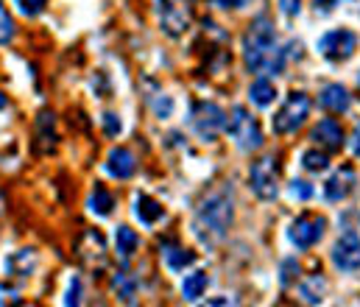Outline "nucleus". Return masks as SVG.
<instances>
[{"label":"nucleus","mask_w":360,"mask_h":307,"mask_svg":"<svg viewBox=\"0 0 360 307\" xmlns=\"http://www.w3.org/2000/svg\"><path fill=\"white\" fill-rule=\"evenodd\" d=\"M232 218H235V204H232V193L229 188H221L215 193H210L201 207L195 209V218H193V232L198 240L204 243H218L221 237H226L229 226H232Z\"/></svg>","instance_id":"nucleus-1"},{"label":"nucleus","mask_w":360,"mask_h":307,"mask_svg":"<svg viewBox=\"0 0 360 307\" xmlns=\"http://www.w3.org/2000/svg\"><path fill=\"white\" fill-rule=\"evenodd\" d=\"M274 53H276V37H274V22L271 17L260 14L249 28H246V37H243V56H246V67L260 73V70H269L271 62H274Z\"/></svg>","instance_id":"nucleus-2"},{"label":"nucleus","mask_w":360,"mask_h":307,"mask_svg":"<svg viewBox=\"0 0 360 307\" xmlns=\"http://www.w3.org/2000/svg\"><path fill=\"white\" fill-rule=\"evenodd\" d=\"M226 131L232 134V140H235V145L240 148V151H257L260 145H263V129H260V123H257V117L246 109V106H235L232 109V117H229V123H226Z\"/></svg>","instance_id":"nucleus-3"},{"label":"nucleus","mask_w":360,"mask_h":307,"mask_svg":"<svg viewBox=\"0 0 360 307\" xmlns=\"http://www.w3.org/2000/svg\"><path fill=\"white\" fill-rule=\"evenodd\" d=\"M226 123H229L226 112L212 101L195 103L193 112H190V126H193V131H195L204 143H215V140L226 131Z\"/></svg>","instance_id":"nucleus-4"},{"label":"nucleus","mask_w":360,"mask_h":307,"mask_svg":"<svg viewBox=\"0 0 360 307\" xmlns=\"http://www.w3.org/2000/svg\"><path fill=\"white\" fill-rule=\"evenodd\" d=\"M249 185H252V190L260 202H274L276 199V193H279V162H276L274 154H266L257 162H252Z\"/></svg>","instance_id":"nucleus-5"},{"label":"nucleus","mask_w":360,"mask_h":307,"mask_svg":"<svg viewBox=\"0 0 360 307\" xmlns=\"http://www.w3.org/2000/svg\"><path fill=\"white\" fill-rule=\"evenodd\" d=\"M310 98L304 96V93H290L285 103L276 109V115H274V131L276 134H293V131H299L302 126H304V120H307V115H310Z\"/></svg>","instance_id":"nucleus-6"},{"label":"nucleus","mask_w":360,"mask_h":307,"mask_svg":"<svg viewBox=\"0 0 360 307\" xmlns=\"http://www.w3.org/2000/svg\"><path fill=\"white\" fill-rule=\"evenodd\" d=\"M358 51V34L352 28H333L319 39V53L330 62H347Z\"/></svg>","instance_id":"nucleus-7"},{"label":"nucleus","mask_w":360,"mask_h":307,"mask_svg":"<svg viewBox=\"0 0 360 307\" xmlns=\"http://www.w3.org/2000/svg\"><path fill=\"white\" fill-rule=\"evenodd\" d=\"M327 232V218L324 215H316V212H304L299 215L290 226H288V240L296 246V249H313Z\"/></svg>","instance_id":"nucleus-8"},{"label":"nucleus","mask_w":360,"mask_h":307,"mask_svg":"<svg viewBox=\"0 0 360 307\" xmlns=\"http://www.w3.org/2000/svg\"><path fill=\"white\" fill-rule=\"evenodd\" d=\"M157 20L165 37L179 39L190 25V6L187 0H157Z\"/></svg>","instance_id":"nucleus-9"},{"label":"nucleus","mask_w":360,"mask_h":307,"mask_svg":"<svg viewBox=\"0 0 360 307\" xmlns=\"http://www.w3.org/2000/svg\"><path fill=\"white\" fill-rule=\"evenodd\" d=\"M333 263L341 271H358L360 268V237L355 232H344L333 246Z\"/></svg>","instance_id":"nucleus-10"},{"label":"nucleus","mask_w":360,"mask_h":307,"mask_svg":"<svg viewBox=\"0 0 360 307\" xmlns=\"http://www.w3.org/2000/svg\"><path fill=\"white\" fill-rule=\"evenodd\" d=\"M352 190H355V171L352 168H338L324 185V199L335 204V202H344Z\"/></svg>","instance_id":"nucleus-11"},{"label":"nucleus","mask_w":360,"mask_h":307,"mask_svg":"<svg viewBox=\"0 0 360 307\" xmlns=\"http://www.w3.org/2000/svg\"><path fill=\"white\" fill-rule=\"evenodd\" d=\"M137 171V159L129 148H112L106 154V174L115 179H131Z\"/></svg>","instance_id":"nucleus-12"},{"label":"nucleus","mask_w":360,"mask_h":307,"mask_svg":"<svg viewBox=\"0 0 360 307\" xmlns=\"http://www.w3.org/2000/svg\"><path fill=\"white\" fill-rule=\"evenodd\" d=\"M310 137H313L319 145H324L327 151H338V148L344 145V129H341V126H338V120H333V117L319 120Z\"/></svg>","instance_id":"nucleus-13"},{"label":"nucleus","mask_w":360,"mask_h":307,"mask_svg":"<svg viewBox=\"0 0 360 307\" xmlns=\"http://www.w3.org/2000/svg\"><path fill=\"white\" fill-rule=\"evenodd\" d=\"M319 103H321L327 112L344 115V112L352 106V98H349L347 87H341V84H327V87L321 90V96H319Z\"/></svg>","instance_id":"nucleus-14"},{"label":"nucleus","mask_w":360,"mask_h":307,"mask_svg":"<svg viewBox=\"0 0 360 307\" xmlns=\"http://www.w3.org/2000/svg\"><path fill=\"white\" fill-rule=\"evenodd\" d=\"M134 215L140 218V223L154 226L157 221H162V218H165V209H162V204H160L157 199H151V196L140 193V196H134Z\"/></svg>","instance_id":"nucleus-15"},{"label":"nucleus","mask_w":360,"mask_h":307,"mask_svg":"<svg viewBox=\"0 0 360 307\" xmlns=\"http://www.w3.org/2000/svg\"><path fill=\"white\" fill-rule=\"evenodd\" d=\"M207 285H210L207 271H193V274H187V277L181 280V296H184L187 302H198V299L204 296Z\"/></svg>","instance_id":"nucleus-16"},{"label":"nucleus","mask_w":360,"mask_h":307,"mask_svg":"<svg viewBox=\"0 0 360 307\" xmlns=\"http://www.w3.org/2000/svg\"><path fill=\"white\" fill-rule=\"evenodd\" d=\"M87 207H90V212H95V215H101V218H106L112 209H115V196L109 193V188L106 185H95L90 193V199H87Z\"/></svg>","instance_id":"nucleus-17"},{"label":"nucleus","mask_w":360,"mask_h":307,"mask_svg":"<svg viewBox=\"0 0 360 307\" xmlns=\"http://www.w3.org/2000/svg\"><path fill=\"white\" fill-rule=\"evenodd\" d=\"M6 266H8V274L11 277H28L34 271V266H37V257H34L31 249H20L17 254H11L6 260Z\"/></svg>","instance_id":"nucleus-18"},{"label":"nucleus","mask_w":360,"mask_h":307,"mask_svg":"<svg viewBox=\"0 0 360 307\" xmlns=\"http://www.w3.org/2000/svg\"><path fill=\"white\" fill-rule=\"evenodd\" d=\"M115 249H117V254H120L123 260H129V257L140 249V237H137V232L129 229V226H117V232H115Z\"/></svg>","instance_id":"nucleus-19"},{"label":"nucleus","mask_w":360,"mask_h":307,"mask_svg":"<svg viewBox=\"0 0 360 307\" xmlns=\"http://www.w3.org/2000/svg\"><path fill=\"white\" fill-rule=\"evenodd\" d=\"M37 137H39L42 148L53 151V145H56V120H53V112H42L37 117Z\"/></svg>","instance_id":"nucleus-20"},{"label":"nucleus","mask_w":360,"mask_h":307,"mask_svg":"<svg viewBox=\"0 0 360 307\" xmlns=\"http://www.w3.org/2000/svg\"><path fill=\"white\" fill-rule=\"evenodd\" d=\"M249 101L260 109H266L271 103L276 101V87L271 84L269 79H257L252 87H249Z\"/></svg>","instance_id":"nucleus-21"},{"label":"nucleus","mask_w":360,"mask_h":307,"mask_svg":"<svg viewBox=\"0 0 360 307\" xmlns=\"http://www.w3.org/2000/svg\"><path fill=\"white\" fill-rule=\"evenodd\" d=\"M324 291H327V282H324L321 277H310V280L299 288V296H302V302H307V305H321Z\"/></svg>","instance_id":"nucleus-22"},{"label":"nucleus","mask_w":360,"mask_h":307,"mask_svg":"<svg viewBox=\"0 0 360 307\" xmlns=\"http://www.w3.org/2000/svg\"><path fill=\"white\" fill-rule=\"evenodd\" d=\"M162 257H165V266H168L171 271H181V268H187V266L193 263L195 254L187 252V249H181V246H165Z\"/></svg>","instance_id":"nucleus-23"},{"label":"nucleus","mask_w":360,"mask_h":307,"mask_svg":"<svg viewBox=\"0 0 360 307\" xmlns=\"http://www.w3.org/2000/svg\"><path fill=\"white\" fill-rule=\"evenodd\" d=\"M302 168L310 171V174H321V171L330 168V157L324 151H319V148H307L302 154Z\"/></svg>","instance_id":"nucleus-24"},{"label":"nucleus","mask_w":360,"mask_h":307,"mask_svg":"<svg viewBox=\"0 0 360 307\" xmlns=\"http://www.w3.org/2000/svg\"><path fill=\"white\" fill-rule=\"evenodd\" d=\"M313 193H316V188L310 182H304V179H293L288 185V196L293 202H307V199H313Z\"/></svg>","instance_id":"nucleus-25"},{"label":"nucleus","mask_w":360,"mask_h":307,"mask_svg":"<svg viewBox=\"0 0 360 307\" xmlns=\"http://www.w3.org/2000/svg\"><path fill=\"white\" fill-rule=\"evenodd\" d=\"M112 288L117 291V296H120L123 302H131V296H134V291H137V282H134L131 277H126V274H117V277L112 280Z\"/></svg>","instance_id":"nucleus-26"},{"label":"nucleus","mask_w":360,"mask_h":307,"mask_svg":"<svg viewBox=\"0 0 360 307\" xmlns=\"http://www.w3.org/2000/svg\"><path fill=\"white\" fill-rule=\"evenodd\" d=\"M14 39V20H11V14L0 6V45H8Z\"/></svg>","instance_id":"nucleus-27"},{"label":"nucleus","mask_w":360,"mask_h":307,"mask_svg":"<svg viewBox=\"0 0 360 307\" xmlns=\"http://www.w3.org/2000/svg\"><path fill=\"white\" fill-rule=\"evenodd\" d=\"M151 109H154V115H157L160 120H165V117L174 115V98H171V96H160V98H154Z\"/></svg>","instance_id":"nucleus-28"},{"label":"nucleus","mask_w":360,"mask_h":307,"mask_svg":"<svg viewBox=\"0 0 360 307\" xmlns=\"http://www.w3.org/2000/svg\"><path fill=\"white\" fill-rule=\"evenodd\" d=\"M48 0H17V8L25 14V17H39L45 11Z\"/></svg>","instance_id":"nucleus-29"},{"label":"nucleus","mask_w":360,"mask_h":307,"mask_svg":"<svg viewBox=\"0 0 360 307\" xmlns=\"http://www.w3.org/2000/svg\"><path fill=\"white\" fill-rule=\"evenodd\" d=\"M65 305H82V280L79 277H73L70 280V285H68V291H65Z\"/></svg>","instance_id":"nucleus-30"},{"label":"nucleus","mask_w":360,"mask_h":307,"mask_svg":"<svg viewBox=\"0 0 360 307\" xmlns=\"http://www.w3.org/2000/svg\"><path fill=\"white\" fill-rule=\"evenodd\" d=\"M103 131H106L109 137H117V134L123 131L120 115H115V112H106V115H103Z\"/></svg>","instance_id":"nucleus-31"},{"label":"nucleus","mask_w":360,"mask_h":307,"mask_svg":"<svg viewBox=\"0 0 360 307\" xmlns=\"http://www.w3.org/2000/svg\"><path fill=\"white\" fill-rule=\"evenodd\" d=\"M279 8H282V14L288 20H293L299 14V8H302V0H279Z\"/></svg>","instance_id":"nucleus-32"},{"label":"nucleus","mask_w":360,"mask_h":307,"mask_svg":"<svg viewBox=\"0 0 360 307\" xmlns=\"http://www.w3.org/2000/svg\"><path fill=\"white\" fill-rule=\"evenodd\" d=\"M338 3H341V0H313V8H316L319 14H327V11H333Z\"/></svg>","instance_id":"nucleus-33"},{"label":"nucleus","mask_w":360,"mask_h":307,"mask_svg":"<svg viewBox=\"0 0 360 307\" xmlns=\"http://www.w3.org/2000/svg\"><path fill=\"white\" fill-rule=\"evenodd\" d=\"M352 154L360 157V126H355V134H352Z\"/></svg>","instance_id":"nucleus-34"},{"label":"nucleus","mask_w":360,"mask_h":307,"mask_svg":"<svg viewBox=\"0 0 360 307\" xmlns=\"http://www.w3.org/2000/svg\"><path fill=\"white\" fill-rule=\"evenodd\" d=\"M6 103H8V101H6V96H3V93H0V112H3V109H6Z\"/></svg>","instance_id":"nucleus-35"},{"label":"nucleus","mask_w":360,"mask_h":307,"mask_svg":"<svg viewBox=\"0 0 360 307\" xmlns=\"http://www.w3.org/2000/svg\"><path fill=\"white\" fill-rule=\"evenodd\" d=\"M235 3H238V6H246V3H252V0H235Z\"/></svg>","instance_id":"nucleus-36"},{"label":"nucleus","mask_w":360,"mask_h":307,"mask_svg":"<svg viewBox=\"0 0 360 307\" xmlns=\"http://www.w3.org/2000/svg\"><path fill=\"white\" fill-rule=\"evenodd\" d=\"M358 90H360V76H358Z\"/></svg>","instance_id":"nucleus-37"}]
</instances>
